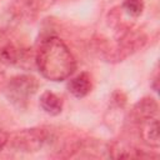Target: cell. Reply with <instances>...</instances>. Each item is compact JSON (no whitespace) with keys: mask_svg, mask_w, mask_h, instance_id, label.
Here are the masks:
<instances>
[{"mask_svg":"<svg viewBox=\"0 0 160 160\" xmlns=\"http://www.w3.org/2000/svg\"><path fill=\"white\" fill-rule=\"evenodd\" d=\"M158 81H159V78H158V75L152 79V82H151V88L154 89V91H158V89H159V86H158Z\"/></svg>","mask_w":160,"mask_h":160,"instance_id":"14","label":"cell"},{"mask_svg":"<svg viewBox=\"0 0 160 160\" xmlns=\"http://www.w3.org/2000/svg\"><path fill=\"white\" fill-rule=\"evenodd\" d=\"M140 136L142 141L154 149H158L160 146V138H159V121L152 118L150 120H146L140 124Z\"/></svg>","mask_w":160,"mask_h":160,"instance_id":"8","label":"cell"},{"mask_svg":"<svg viewBox=\"0 0 160 160\" xmlns=\"http://www.w3.org/2000/svg\"><path fill=\"white\" fill-rule=\"evenodd\" d=\"M42 0H12L11 11L18 19H32L41 9Z\"/></svg>","mask_w":160,"mask_h":160,"instance_id":"6","label":"cell"},{"mask_svg":"<svg viewBox=\"0 0 160 160\" xmlns=\"http://www.w3.org/2000/svg\"><path fill=\"white\" fill-rule=\"evenodd\" d=\"M9 132H6L5 130H0V151L8 145L9 142Z\"/></svg>","mask_w":160,"mask_h":160,"instance_id":"13","label":"cell"},{"mask_svg":"<svg viewBox=\"0 0 160 160\" xmlns=\"http://www.w3.org/2000/svg\"><path fill=\"white\" fill-rule=\"evenodd\" d=\"M21 50L18 49L11 42H6L0 46V61L6 65H14L18 64L20 58Z\"/></svg>","mask_w":160,"mask_h":160,"instance_id":"10","label":"cell"},{"mask_svg":"<svg viewBox=\"0 0 160 160\" xmlns=\"http://www.w3.org/2000/svg\"><path fill=\"white\" fill-rule=\"evenodd\" d=\"M91 88H92L91 78H90L89 72H86V71H82L79 75L74 76L68 82V90L75 98L86 96L91 91Z\"/></svg>","mask_w":160,"mask_h":160,"instance_id":"7","label":"cell"},{"mask_svg":"<svg viewBox=\"0 0 160 160\" xmlns=\"http://www.w3.org/2000/svg\"><path fill=\"white\" fill-rule=\"evenodd\" d=\"M39 88L38 80L31 75H16L8 80L4 94L6 99L18 108H24Z\"/></svg>","mask_w":160,"mask_h":160,"instance_id":"2","label":"cell"},{"mask_svg":"<svg viewBox=\"0 0 160 160\" xmlns=\"http://www.w3.org/2000/svg\"><path fill=\"white\" fill-rule=\"evenodd\" d=\"M50 141V132L44 128H31L16 131L9 136L11 149L21 152H35Z\"/></svg>","mask_w":160,"mask_h":160,"instance_id":"3","label":"cell"},{"mask_svg":"<svg viewBox=\"0 0 160 160\" xmlns=\"http://www.w3.org/2000/svg\"><path fill=\"white\" fill-rule=\"evenodd\" d=\"M158 102L155 99L150 98V96H145L142 99H140L130 110V120L132 122L136 124H141L146 120H150L152 118H155V115L158 114Z\"/></svg>","mask_w":160,"mask_h":160,"instance_id":"4","label":"cell"},{"mask_svg":"<svg viewBox=\"0 0 160 160\" xmlns=\"http://www.w3.org/2000/svg\"><path fill=\"white\" fill-rule=\"evenodd\" d=\"M35 64L39 72L51 81L66 80L76 69L72 52L60 38L54 35L40 41L35 52Z\"/></svg>","mask_w":160,"mask_h":160,"instance_id":"1","label":"cell"},{"mask_svg":"<svg viewBox=\"0 0 160 160\" xmlns=\"http://www.w3.org/2000/svg\"><path fill=\"white\" fill-rule=\"evenodd\" d=\"M60 1H69V0H60Z\"/></svg>","mask_w":160,"mask_h":160,"instance_id":"15","label":"cell"},{"mask_svg":"<svg viewBox=\"0 0 160 160\" xmlns=\"http://www.w3.org/2000/svg\"><path fill=\"white\" fill-rule=\"evenodd\" d=\"M109 155L114 159H139L158 156L154 154H146L145 151L121 141H114L109 144Z\"/></svg>","mask_w":160,"mask_h":160,"instance_id":"5","label":"cell"},{"mask_svg":"<svg viewBox=\"0 0 160 160\" xmlns=\"http://www.w3.org/2000/svg\"><path fill=\"white\" fill-rule=\"evenodd\" d=\"M41 109L50 115H59L62 111V99L51 91H44L40 96Z\"/></svg>","mask_w":160,"mask_h":160,"instance_id":"9","label":"cell"},{"mask_svg":"<svg viewBox=\"0 0 160 160\" xmlns=\"http://www.w3.org/2000/svg\"><path fill=\"white\" fill-rule=\"evenodd\" d=\"M144 8H145L144 0H124L121 4V9L125 10L126 14L134 18L140 16L144 11Z\"/></svg>","mask_w":160,"mask_h":160,"instance_id":"11","label":"cell"},{"mask_svg":"<svg viewBox=\"0 0 160 160\" xmlns=\"http://www.w3.org/2000/svg\"><path fill=\"white\" fill-rule=\"evenodd\" d=\"M111 102H112L114 105H116L118 108H122V106L125 105V102H126V96H125V94H124L122 91H120V90L114 91L112 95H111Z\"/></svg>","mask_w":160,"mask_h":160,"instance_id":"12","label":"cell"}]
</instances>
